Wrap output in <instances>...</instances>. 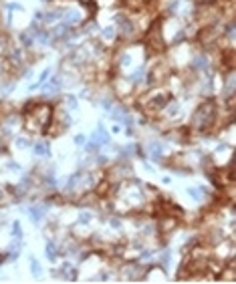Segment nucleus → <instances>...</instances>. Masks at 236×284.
<instances>
[{
  "label": "nucleus",
  "mask_w": 236,
  "mask_h": 284,
  "mask_svg": "<svg viewBox=\"0 0 236 284\" xmlns=\"http://www.w3.org/2000/svg\"><path fill=\"white\" fill-rule=\"evenodd\" d=\"M34 153L36 155H49V145H46V143H36V145H34Z\"/></svg>",
  "instance_id": "obj_1"
},
{
  "label": "nucleus",
  "mask_w": 236,
  "mask_h": 284,
  "mask_svg": "<svg viewBox=\"0 0 236 284\" xmlns=\"http://www.w3.org/2000/svg\"><path fill=\"white\" fill-rule=\"evenodd\" d=\"M26 214H31V218L32 220H36V222H38V220H41V207H28V212H26Z\"/></svg>",
  "instance_id": "obj_2"
},
{
  "label": "nucleus",
  "mask_w": 236,
  "mask_h": 284,
  "mask_svg": "<svg viewBox=\"0 0 236 284\" xmlns=\"http://www.w3.org/2000/svg\"><path fill=\"white\" fill-rule=\"evenodd\" d=\"M31 264H32V272H34V274L41 272V266H38V262L34 260V258H31Z\"/></svg>",
  "instance_id": "obj_3"
},
{
  "label": "nucleus",
  "mask_w": 236,
  "mask_h": 284,
  "mask_svg": "<svg viewBox=\"0 0 236 284\" xmlns=\"http://www.w3.org/2000/svg\"><path fill=\"white\" fill-rule=\"evenodd\" d=\"M12 234L16 236V238H20V224L14 222V228H12Z\"/></svg>",
  "instance_id": "obj_4"
},
{
  "label": "nucleus",
  "mask_w": 236,
  "mask_h": 284,
  "mask_svg": "<svg viewBox=\"0 0 236 284\" xmlns=\"http://www.w3.org/2000/svg\"><path fill=\"white\" fill-rule=\"evenodd\" d=\"M46 250H49V256H51V258H55V246H53V244H49V246H46Z\"/></svg>",
  "instance_id": "obj_5"
},
{
  "label": "nucleus",
  "mask_w": 236,
  "mask_h": 284,
  "mask_svg": "<svg viewBox=\"0 0 236 284\" xmlns=\"http://www.w3.org/2000/svg\"><path fill=\"white\" fill-rule=\"evenodd\" d=\"M89 218H91L89 214H81L79 216V222H89Z\"/></svg>",
  "instance_id": "obj_6"
},
{
  "label": "nucleus",
  "mask_w": 236,
  "mask_h": 284,
  "mask_svg": "<svg viewBox=\"0 0 236 284\" xmlns=\"http://www.w3.org/2000/svg\"><path fill=\"white\" fill-rule=\"evenodd\" d=\"M190 196L194 198V200H200V196H198V189H190Z\"/></svg>",
  "instance_id": "obj_7"
},
{
  "label": "nucleus",
  "mask_w": 236,
  "mask_h": 284,
  "mask_svg": "<svg viewBox=\"0 0 236 284\" xmlns=\"http://www.w3.org/2000/svg\"><path fill=\"white\" fill-rule=\"evenodd\" d=\"M2 260H4V256H0V264H2Z\"/></svg>",
  "instance_id": "obj_8"
}]
</instances>
